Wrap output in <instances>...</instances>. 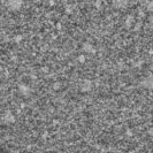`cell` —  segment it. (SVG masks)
<instances>
[{
  "mask_svg": "<svg viewBox=\"0 0 153 153\" xmlns=\"http://www.w3.org/2000/svg\"><path fill=\"white\" fill-rule=\"evenodd\" d=\"M8 2H9V5H10L12 7L17 8V7H20V6H21L22 0H8Z\"/></svg>",
  "mask_w": 153,
  "mask_h": 153,
  "instance_id": "1",
  "label": "cell"
}]
</instances>
